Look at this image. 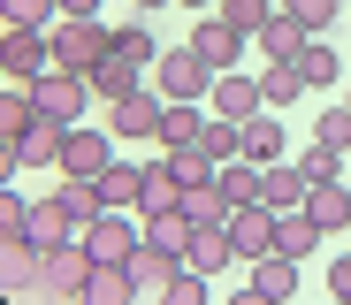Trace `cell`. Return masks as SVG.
Masks as SVG:
<instances>
[{
  "label": "cell",
  "mask_w": 351,
  "mask_h": 305,
  "mask_svg": "<svg viewBox=\"0 0 351 305\" xmlns=\"http://www.w3.org/2000/svg\"><path fill=\"white\" fill-rule=\"evenodd\" d=\"M107 160H114V130L107 122H77L69 145H62V175H99Z\"/></svg>",
  "instance_id": "6"
},
{
  "label": "cell",
  "mask_w": 351,
  "mask_h": 305,
  "mask_svg": "<svg viewBox=\"0 0 351 305\" xmlns=\"http://www.w3.org/2000/svg\"><path fill=\"white\" fill-rule=\"evenodd\" d=\"M206 99H214V114H221V122H252V114L267 107V99H260V77H245V69H221Z\"/></svg>",
  "instance_id": "10"
},
{
  "label": "cell",
  "mask_w": 351,
  "mask_h": 305,
  "mask_svg": "<svg viewBox=\"0 0 351 305\" xmlns=\"http://www.w3.org/2000/svg\"><path fill=\"white\" fill-rule=\"evenodd\" d=\"M328 297H343V305H351V252H343V260L328 267Z\"/></svg>",
  "instance_id": "40"
},
{
  "label": "cell",
  "mask_w": 351,
  "mask_h": 305,
  "mask_svg": "<svg viewBox=\"0 0 351 305\" xmlns=\"http://www.w3.org/2000/svg\"><path fill=\"white\" fill-rule=\"evenodd\" d=\"M62 0H0V23H31V31H53Z\"/></svg>",
  "instance_id": "34"
},
{
  "label": "cell",
  "mask_w": 351,
  "mask_h": 305,
  "mask_svg": "<svg viewBox=\"0 0 351 305\" xmlns=\"http://www.w3.org/2000/svg\"><path fill=\"white\" fill-rule=\"evenodd\" d=\"M214 77H221V69H206L191 38H184V46H168V53L153 61V92H160V99H206Z\"/></svg>",
  "instance_id": "3"
},
{
  "label": "cell",
  "mask_w": 351,
  "mask_h": 305,
  "mask_svg": "<svg viewBox=\"0 0 351 305\" xmlns=\"http://www.w3.org/2000/svg\"><path fill=\"white\" fill-rule=\"evenodd\" d=\"M237 130H245V122H221V114H206L191 153H199V160H214V168H221V160H237Z\"/></svg>",
  "instance_id": "28"
},
{
  "label": "cell",
  "mask_w": 351,
  "mask_h": 305,
  "mask_svg": "<svg viewBox=\"0 0 351 305\" xmlns=\"http://www.w3.org/2000/svg\"><path fill=\"white\" fill-rule=\"evenodd\" d=\"M306 191H313V183L298 175V160H267V168H260V206L290 214V206H306Z\"/></svg>",
  "instance_id": "14"
},
{
  "label": "cell",
  "mask_w": 351,
  "mask_h": 305,
  "mask_svg": "<svg viewBox=\"0 0 351 305\" xmlns=\"http://www.w3.org/2000/svg\"><path fill=\"white\" fill-rule=\"evenodd\" d=\"M206 282H214V275H191V267H184V275L168 282V305H206Z\"/></svg>",
  "instance_id": "39"
},
{
  "label": "cell",
  "mask_w": 351,
  "mask_h": 305,
  "mask_svg": "<svg viewBox=\"0 0 351 305\" xmlns=\"http://www.w3.org/2000/svg\"><path fill=\"white\" fill-rule=\"evenodd\" d=\"M138 183H145V168L107 160V168H99V199H107V206H123V214H138Z\"/></svg>",
  "instance_id": "29"
},
{
  "label": "cell",
  "mask_w": 351,
  "mask_h": 305,
  "mask_svg": "<svg viewBox=\"0 0 351 305\" xmlns=\"http://www.w3.org/2000/svg\"><path fill=\"white\" fill-rule=\"evenodd\" d=\"M184 206V168H176V153H160L138 183V214H176Z\"/></svg>",
  "instance_id": "11"
},
{
  "label": "cell",
  "mask_w": 351,
  "mask_h": 305,
  "mask_svg": "<svg viewBox=\"0 0 351 305\" xmlns=\"http://www.w3.org/2000/svg\"><path fill=\"white\" fill-rule=\"evenodd\" d=\"M343 107H351V77H343Z\"/></svg>",
  "instance_id": "44"
},
{
  "label": "cell",
  "mask_w": 351,
  "mask_h": 305,
  "mask_svg": "<svg viewBox=\"0 0 351 305\" xmlns=\"http://www.w3.org/2000/svg\"><path fill=\"white\" fill-rule=\"evenodd\" d=\"M114 53H123L130 69H153V61H160L168 46H160V31H153V23L138 16V23H114Z\"/></svg>",
  "instance_id": "22"
},
{
  "label": "cell",
  "mask_w": 351,
  "mask_h": 305,
  "mask_svg": "<svg viewBox=\"0 0 351 305\" xmlns=\"http://www.w3.org/2000/svg\"><path fill=\"white\" fill-rule=\"evenodd\" d=\"M214 175H221L229 206H252V199H260V160H245V153H237V160H221Z\"/></svg>",
  "instance_id": "30"
},
{
  "label": "cell",
  "mask_w": 351,
  "mask_h": 305,
  "mask_svg": "<svg viewBox=\"0 0 351 305\" xmlns=\"http://www.w3.org/2000/svg\"><path fill=\"white\" fill-rule=\"evenodd\" d=\"M214 16H221L229 31H245V38H260V23L275 16V0H214Z\"/></svg>",
  "instance_id": "32"
},
{
  "label": "cell",
  "mask_w": 351,
  "mask_h": 305,
  "mask_svg": "<svg viewBox=\"0 0 351 305\" xmlns=\"http://www.w3.org/2000/svg\"><path fill=\"white\" fill-rule=\"evenodd\" d=\"M298 77H306V92L343 84V53H336V46H321V38H306V53H298Z\"/></svg>",
  "instance_id": "25"
},
{
  "label": "cell",
  "mask_w": 351,
  "mask_h": 305,
  "mask_svg": "<svg viewBox=\"0 0 351 305\" xmlns=\"http://www.w3.org/2000/svg\"><path fill=\"white\" fill-rule=\"evenodd\" d=\"M199 122H206V114H199V99H168L160 138H153V145H160V153H191V145H199Z\"/></svg>",
  "instance_id": "18"
},
{
  "label": "cell",
  "mask_w": 351,
  "mask_h": 305,
  "mask_svg": "<svg viewBox=\"0 0 351 305\" xmlns=\"http://www.w3.org/2000/svg\"><path fill=\"white\" fill-rule=\"evenodd\" d=\"M160 8H168V0H138V16H160Z\"/></svg>",
  "instance_id": "42"
},
{
  "label": "cell",
  "mask_w": 351,
  "mask_h": 305,
  "mask_svg": "<svg viewBox=\"0 0 351 305\" xmlns=\"http://www.w3.org/2000/svg\"><path fill=\"white\" fill-rule=\"evenodd\" d=\"M237 153L267 168V160H282V153H290V138H282V122H260V114H252L245 130H237Z\"/></svg>",
  "instance_id": "26"
},
{
  "label": "cell",
  "mask_w": 351,
  "mask_h": 305,
  "mask_svg": "<svg viewBox=\"0 0 351 305\" xmlns=\"http://www.w3.org/2000/svg\"><path fill=\"white\" fill-rule=\"evenodd\" d=\"M229 260H237V244H229V229H199V236L184 244V267H191V275H221Z\"/></svg>",
  "instance_id": "21"
},
{
  "label": "cell",
  "mask_w": 351,
  "mask_h": 305,
  "mask_svg": "<svg viewBox=\"0 0 351 305\" xmlns=\"http://www.w3.org/2000/svg\"><path fill=\"white\" fill-rule=\"evenodd\" d=\"M321 236H328V229H321V221H313L306 206H290V214H275V252H290V260H306V252H313Z\"/></svg>",
  "instance_id": "20"
},
{
  "label": "cell",
  "mask_w": 351,
  "mask_h": 305,
  "mask_svg": "<svg viewBox=\"0 0 351 305\" xmlns=\"http://www.w3.org/2000/svg\"><path fill=\"white\" fill-rule=\"evenodd\" d=\"M145 236H153V244H168V252H184V244L199 236V221H191L184 206H176V214H145Z\"/></svg>",
  "instance_id": "33"
},
{
  "label": "cell",
  "mask_w": 351,
  "mask_h": 305,
  "mask_svg": "<svg viewBox=\"0 0 351 305\" xmlns=\"http://www.w3.org/2000/svg\"><path fill=\"white\" fill-rule=\"evenodd\" d=\"M31 244H62V236H84L77 229V214L62 206V199H31V229H23Z\"/></svg>",
  "instance_id": "23"
},
{
  "label": "cell",
  "mask_w": 351,
  "mask_h": 305,
  "mask_svg": "<svg viewBox=\"0 0 351 305\" xmlns=\"http://www.w3.org/2000/svg\"><path fill=\"white\" fill-rule=\"evenodd\" d=\"M114 53V31L99 23V16H62L53 23V69H99V61Z\"/></svg>",
  "instance_id": "2"
},
{
  "label": "cell",
  "mask_w": 351,
  "mask_h": 305,
  "mask_svg": "<svg viewBox=\"0 0 351 305\" xmlns=\"http://www.w3.org/2000/svg\"><path fill=\"white\" fill-rule=\"evenodd\" d=\"M306 214H313V221H321L328 236H336V229L351 236V183H343V175H328V183H313V191H306Z\"/></svg>",
  "instance_id": "15"
},
{
  "label": "cell",
  "mask_w": 351,
  "mask_h": 305,
  "mask_svg": "<svg viewBox=\"0 0 351 305\" xmlns=\"http://www.w3.org/2000/svg\"><path fill=\"white\" fill-rule=\"evenodd\" d=\"M31 99H38V114H53V122H77V114L92 107V77H84V69H46V77L31 84Z\"/></svg>",
  "instance_id": "5"
},
{
  "label": "cell",
  "mask_w": 351,
  "mask_h": 305,
  "mask_svg": "<svg viewBox=\"0 0 351 305\" xmlns=\"http://www.w3.org/2000/svg\"><path fill=\"white\" fill-rule=\"evenodd\" d=\"M282 8H290V16H298V23L313 31V38H321V31H328V23L343 16V0H282Z\"/></svg>",
  "instance_id": "37"
},
{
  "label": "cell",
  "mask_w": 351,
  "mask_h": 305,
  "mask_svg": "<svg viewBox=\"0 0 351 305\" xmlns=\"http://www.w3.org/2000/svg\"><path fill=\"white\" fill-rule=\"evenodd\" d=\"M130 275H138V297H168V282L184 275V252H168V244L138 236V252H130Z\"/></svg>",
  "instance_id": "8"
},
{
  "label": "cell",
  "mask_w": 351,
  "mask_h": 305,
  "mask_svg": "<svg viewBox=\"0 0 351 305\" xmlns=\"http://www.w3.org/2000/svg\"><path fill=\"white\" fill-rule=\"evenodd\" d=\"M92 244L84 236H62V244H38V297H77L84 305V282H92Z\"/></svg>",
  "instance_id": "1"
},
{
  "label": "cell",
  "mask_w": 351,
  "mask_h": 305,
  "mask_svg": "<svg viewBox=\"0 0 351 305\" xmlns=\"http://www.w3.org/2000/svg\"><path fill=\"white\" fill-rule=\"evenodd\" d=\"M62 16H99V0H62Z\"/></svg>",
  "instance_id": "41"
},
{
  "label": "cell",
  "mask_w": 351,
  "mask_h": 305,
  "mask_svg": "<svg viewBox=\"0 0 351 305\" xmlns=\"http://www.w3.org/2000/svg\"><path fill=\"white\" fill-rule=\"evenodd\" d=\"M160 114H168L160 92H130V99L107 107V130H114V138H160Z\"/></svg>",
  "instance_id": "9"
},
{
  "label": "cell",
  "mask_w": 351,
  "mask_h": 305,
  "mask_svg": "<svg viewBox=\"0 0 351 305\" xmlns=\"http://www.w3.org/2000/svg\"><path fill=\"white\" fill-rule=\"evenodd\" d=\"M298 92H306V77H298V61H267V69H260V99H267V107H290Z\"/></svg>",
  "instance_id": "31"
},
{
  "label": "cell",
  "mask_w": 351,
  "mask_h": 305,
  "mask_svg": "<svg viewBox=\"0 0 351 305\" xmlns=\"http://www.w3.org/2000/svg\"><path fill=\"white\" fill-rule=\"evenodd\" d=\"M191 46H199V61L206 69H237V53H245V31H229L214 8L199 16V31H191Z\"/></svg>",
  "instance_id": "13"
},
{
  "label": "cell",
  "mask_w": 351,
  "mask_h": 305,
  "mask_svg": "<svg viewBox=\"0 0 351 305\" xmlns=\"http://www.w3.org/2000/svg\"><path fill=\"white\" fill-rule=\"evenodd\" d=\"M0 275H8L16 297H38V244L31 236H8V244H0Z\"/></svg>",
  "instance_id": "19"
},
{
  "label": "cell",
  "mask_w": 351,
  "mask_h": 305,
  "mask_svg": "<svg viewBox=\"0 0 351 305\" xmlns=\"http://www.w3.org/2000/svg\"><path fill=\"white\" fill-rule=\"evenodd\" d=\"M298 175H306V183H328V175H343V153H336V145H321V138H313V145H306V153H298Z\"/></svg>",
  "instance_id": "36"
},
{
  "label": "cell",
  "mask_w": 351,
  "mask_h": 305,
  "mask_svg": "<svg viewBox=\"0 0 351 305\" xmlns=\"http://www.w3.org/2000/svg\"><path fill=\"white\" fill-rule=\"evenodd\" d=\"M306 38H313V31L290 16V8H275V16L260 23V53H267V61H298V53H306Z\"/></svg>",
  "instance_id": "16"
},
{
  "label": "cell",
  "mask_w": 351,
  "mask_h": 305,
  "mask_svg": "<svg viewBox=\"0 0 351 305\" xmlns=\"http://www.w3.org/2000/svg\"><path fill=\"white\" fill-rule=\"evenodd\" d=\"M229 244H237V260H260V252H275V206H229Z\"/></svg>",
  "instance_id": "7"
},
{
  "label": "cell",
  "mask_w": 351,
  "mask_h": 305,
  "mask_svg": "<svg viewBox=\"0 0 351 305\" xmlns=\"http://www.w3.org/2000/svg\"><path fill=\"white\" fill-rule=\"evenodd\" d=\"M176 8H214V0H176Z\"/></svg>",
  "instance_id": "43"
},
{
  "label": "cell",
  "mask_w": 351,
  "mask_h": 305,
  "mask_svg": "<svg viewBox=\"0 0 351 305\" xmlns=\"http://www.w3.org/2000/svg\"><path fill=\"white\" fill-rule=\"evenodd\" d=\"M0 69H8V84H38L53 69V31L8 23V38H0Z\"/></svg>",
  "instance_id": "4"
},
{
  "label": "cell",
  "mask_w": 351,
  "mask_h": 305,
  "mask_svg": "<svg viewBox=\"0 0 351 305\" xmlns=\"http://www.w3.org/2000/svg\"><path fill=\"white\" fill-rule=\"evenodd\" d=\"M23 229H31V199H23V191H0V244L23 236Z\"/></svg>",
  "instance_id": "38"
},
{
  "label": "cell",
  "mask_w": 351,
  "mask_h": 305,
  "mask_svg": "<svg viewBox=\"0 0 351 305\" xmlns=\"http://www.w3.org/2000/svg\"><path fill=\"white\" fill-rule=\"evenodd\" d=\"M245 290H260L267 305H275V297H298V260H290V252H260Z\"/></svg>",
  "instance_id": "17"
},
{
  "label": "cell",
  "mask_w": 351,
  "mask_h": 305,
  "mask_svg": "<svg viewBox=\"0 0 351 305\" xmlns=\"http://www.w3.org/2000/svg\"><path fill=\"white\" fill-rule=\"evenodd\" d=\"M313 138L336 145V153L351 160V107H321V114H313Z\"/></svg>",
  "instance_id": "35"
},
{
  "label": "cell",
  "mask_w": 351,
  "mask_h": 305,
  "mask_svg": "<svg viewBox=\"0 0 351 305\" xmlns=\"http://www.w3.org/2000/svg\"><path fill=\"white\" fill-rule=\"evenodd\" d=\"M138 77H145V69H130L123 53H107L99 69H92V99H107V107H114V99H130V92H145Z\"/></svg>",
  "instance_id": "24"
},
{
  "label": "cell",
  "mask_w": 351,
  "mask_h": 305,
  "mask_svg": "<svg viewBox=\"0 0 351 305\" xmlns=\"http://www.w3.org/2000/svg\"><path fill=\"white\" fill-rule=\"evenodd\" d=\"M138 236H145V229H130V221H123V206H107L99 221H84L92 260H130V252H138Z\"/></svg>",
  "instance_id": "12"
},
{
  "label": "cell",
  "mask_w": 351,
  "mask_h": 305,
  "mask_svg": "<svg viewBox=\"0 0 351 305\" xmlns=\"http://www.w3.org/2000/svg\"><path fill=\"white\" fill-rule=\"evenodd\" d=\"M184 214H191L199 229H221V221H229V191H221V175L191 183V191H184Z\"/></svg>",
  "instance_id": "27"
}]
</instances>
